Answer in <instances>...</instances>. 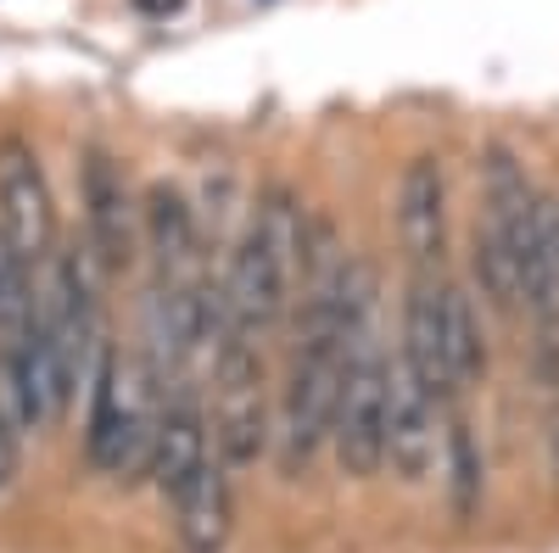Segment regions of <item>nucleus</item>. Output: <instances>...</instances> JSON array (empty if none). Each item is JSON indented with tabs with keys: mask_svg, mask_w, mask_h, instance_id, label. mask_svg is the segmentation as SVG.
Here are the masks:
<instances>
[{
	"mask_svg": "<svg viewBox=\"0 0 559 553\" xmlns=\"http://www.w3.org/2000/svg\"><path fill=\"white\" fill-rule=\"evenodd\" d=\"M302 252H308V224L297 213V196L286 184H269L224 263V280H218L224 330L218 336L263 341L297 302Z\"/></svg>",
	"mask_w": 559,
	"mask_h": 553,
	"instance_id": "nucleus-1",
	"label": "nucleus"
},
{
	"mask_svg": "<svg viewBox=\"0 0 559 553\" xmlns=\"http://www.w3.org/2000/svg\"><path fill=\"white\" fill-rule=\"evenodd\" d=\"M157 413H163V381L146 369V358L123 363L118 352H102L96 386H90V436H84L90 465L112 481H140L152 470Z\"/></svg>",
	"mask_w": 559,
	"mask_h": 553,
	"instance_id": "nucleus-2",
	"label": "nucleus"
},
{
	"mask_svg": "<svg viewBox=\"0 0 559 553\" xmlns=\"http://www.w3.org/2000/svg\"><path fill=\"white\" fill-rule=\"evenodd\" d=\"M537 184L526 179L521 157L509 146H492L481 163V218H476V280L492 308H521L526 297V247L537 218Z\"/></svg>",
	"mask_w": 559,
	"mask_h": 553,
	"instance_id": "nucleus-3",
	"label": "nucleus"
},
{
	"mask_svg": "<svg viewBox=\"0 0 559 553\" xmlns=\"http://www.w3.org/2000/svg\"><path fill=\"white\" fill-rule=\"evenodd\" d=\"M213 447L224 465H252L269 442V408H263V352L258 341L218 336L213 341Z\"/></svg>",
	"mask_w": 559,
	"mask_h": 553,
	"instance_id": "nucleus-4",
	"label": "nucleus"
},
{
	"mask_svg": "<svg viewBox=\"0 0 559 553\" xmlns=\"http://www.w3.org/2000/svg\"><path fill=\"white\" fill-rule=\"evenodd\" d=\"M79 196H84L90 252H96L107 274H123L140 257V207H134L123 163L112 152H90L79 168Z\"/></svg>",
	"mask_w": 559,
	"mask_h": 553,
	"instance_id": "nucleus-5",
	"label": "nucleus"
},
{
	"mask_svg": "<svg viewBox=\"0 0 559 553\" xmlns=\"http://www.w3.org/2000/svg\"><path fill=\"white\" fill-rule=\"evenodd\" d=\"M0 229H7V241L28 263H45V257L57 252L51 184H45V168H39L34 146L17 141V134L0 141Z\"/></svg>",
	"mask_w": 559,
	"mask_h": 553,
	"instance_id": "nucleus-6",
	"label": "nucleus"
},
{
	"mask_svg": "<svg viewBox=\"0 0 559 553\" xmlns=\"http://www.w3.org/2000/svg\"><path fill=\"white\" fill-rule=\"evenodd\" d=\"M437 397L414 381V369L397 358L386 369V465L403 486L431 481L437 470Z\"/></svg>",
	"mask_w": 559,
	"mask_h": 553,
	"instance_id": "nucleus-7",
	"label": "nucleus"
},
{
	"mask_svg": "<svg viewBox=\"0 0 559 553\" xmlns=\"http://www.w3.org/2000/svg\"><path fill=\"white\" fill-rule=\"evenodd\" d=\"M140 247L152 252V280L157 286H185L202 280V229L197 207L185 202L174 184H152L146 207H140Z\"/></svg>",
	"mask_w": 559,
	"mask_h": 553,
	"instance_id": "nucleus-8",
	"label": "nucleus"
},
{
	"mask_svg": "<svg viewBox=\"0 0 559 553\" xmlns=\"http://www.w3.org/2000/svg\"><path fill=\"white\" fill-rule=\"evenodd\" d=\"M397 241L414 268H442L448 252V179L437 157H414L397 179Z\"/></svg>",
	"mask_w": 559,
	"mask_h": 553,
	"instance_id": "nucleus-9",
	"label": "nucleus"
},
{
	"mask_svg": "<svg viewBox=\"0 0 559 553\" xmlns=\"http://www.w3.org/2000/svg\"><path fill=\"white\" fill-rule=\"evenodd\" d=\"M414 381L426 386L437 402H453V369H448V347H442V274L437 268H414L408 280V302H403V352H397Z\"/></svg>",
	"mask_w": 559,
	"mask_h": 553,
	"instance_id": "nucleus-10",
	"label": "nucleus"
},
{
	"mask_svg": "<svg viewBox=\"0 0 559 553\" xmlns=\"http://www.w3.org/2000/svg\"><path fill=\"white\" fill-rule=\"evenodd\" d=\"M168 509H174V531H179L185 553H224L236 509H229V465H224L218 447L197 465V476L168 497Z\"/></svg>",
	"mask_w": 559,
	"mask_h": 553,
	"instance_id": "nucleus-11",
	"label": "nucleus"
},
{
	"mask_svg": "<svg viewBox=\"0 0 559 553\" xmlns=\"http://www.w3.org/2000/svg\"><path fill=\"white\" fill-rule=\"evenodd\" d=\"M442 347H448V369H453V386L464 392L471 381H481L487 369V347H481V325H476V308L459 286L442 280Z\"/></svg>",
	"mask_w": 559,
	"mask_h": 553,
	"instance_id": "nucleus-12",
	"label": "nucleus"
},
{
	"mask_svg": "<svg viewBox=\"0 0 559 553\" xmlns=\"http://www.w3.org/2000/svg\"><path fill=\"white\" fill-rule=\"evenodd\" d=\"M34 263L7 241V229H0V352H12L28 325H34Z\"/></svg>",
	"mask_w": 559,
	"mask_h": 553,
	"instance_id": "nucleus-13",
	"label": "nucleus"
},
{
	"mask_svg": "<svg viewBox=\"0 0 559 553\" xmlns=\"http://www.w3.org/2000/svg\"><path fill=\"white\" fill-rule=\"evenodd\" d=\"M448 453H453V497H459V515H471V503L481 492V476H476V458H471V436L464 425L448 431Z\"/></svg>",
	"mask_w": 559,
	"mask_h": 553,
	"instance_id": "nucleus-14",
	"label": "nucleus"
},
{
	"mask_svg": "<svg viewBox=\"0 0 559 553\" xmlns=\"http://www.w3.org/2000/svg\"><path fill=\"white\" fill-rule=\"evenodd\" d=\"M17 431H23V420L7 402V392H0V497H7L12 481H17Z\"/></svg>",
	"mask_w": 559,
	"mask_h": 553,
	"instance_id": "nucleus-15",
	"label": "nucleus"
},
{
	"mask_svg": "<svg viewBox=\"0 0 559 553\" xmlns=\"http://www.w3.org/2000/svg\"><path fill=\"white\" fill-rule=\"evenodd\" d=\"M129 7H134L140 17H174V12L185 7V0H129Z\"/></svg>",
	"mask_w": 559,
	"mask_h": 553,
	"instance_id": "nucleus-16",
	"label": "nucleus"
}]
</instances>
